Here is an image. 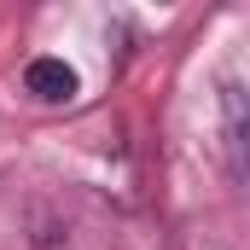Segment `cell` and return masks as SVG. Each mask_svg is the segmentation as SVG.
I'll list each match as a JSON object with an SVG mask.
<instances>
[{
	"instance_id": "obj_1",
	"label": "cell",
	"mask_w": 250,
	"mask_h": 250,
	"mask_svg": "<svg viewBox=\"0 0 250 250\" xmlns=\"http://www.w3.org/2000/svg\"><path fill=\"white\" fill-rule=\"evenodd\" d=\"M23 87H29L41 105H64V99H76V70L64 59H35L23 70Z\"/></svg>"
}]
</instances>
